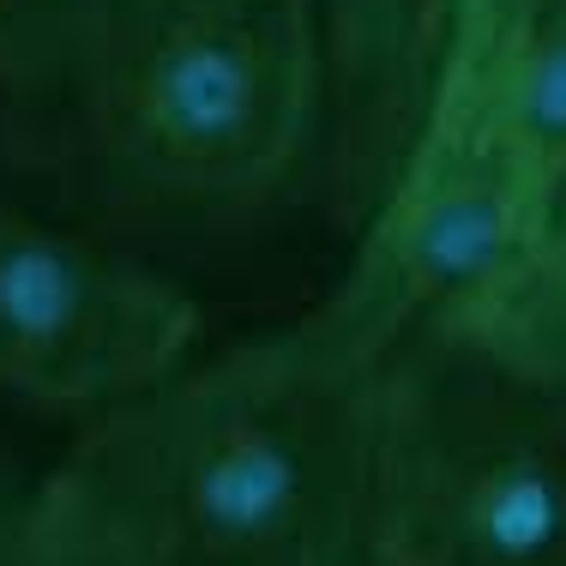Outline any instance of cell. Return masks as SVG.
Instances as JSON below:
<instances>
[{"label":"cell","mask_w":566,"mask_h":566,"mask_svg":"<svg viewBox=\"0 0 566 566\" xmlns=\"http://www.w3.org/2000/svg\"><path fill=\"white\" fill-rule=\"evenodd\" d=\"M374 374L302 314L85 422L19 501L85 566H368Z\"/></svg>","instance_id":"1"},{"label":"cell","mask_w":566,"mask_h":566,"mask_svg":"<svg viewBox=\"0 0 566 566\" xmlns=\"http://www.w3.org/2000/svg\"><path fill=\"white\" fill-rule=\"evenodd\" d=\"M55 115L133 199L260 206L326 157L319 0H109Z\"/></svg>","instance_id":"2"},{"label":"cell","mask_w":566,"mask_h":566,"mask_svg":"<svg viewBox=\"0 0 566 566\" xmlns=\"http://www.w3.org/2000/svg\"><path fill=\"white\" fill-rule=\"evenodd\" d=\"M548 169L531 0H458L428 109L307 319L374 361L440 326L543 241Z\"/></svg>","instance_id":"3"},{"label":"cell","mask_w":566,"mask_h":566,"mask_svg":"<svg viewBox=\"0 0 566 566\" xmlns=\"http://www.w3.org/2000/svg\"><path fill=\"white\" fill-rule=\"evenodd\" d=\"M368 566H566V398L440 326L386 349Z\"/></svg>","instance_id":"4"},{"label":"cell","mask_w":566,"mask_h":566,"mask_svg":"<svg viewBox=\"0 0 566 566\" xmlns=\"http://www.w3.org/2000/svg\"><path fill=\"white\" fill-rule=\"evenodd\" d=\"M199 338L175 277L0 199V392L97 422L181 374Z\"/></svg>","instance_id":"5"},{"label":"cell","mask_w":566,"mask_h":566,"mask_svg":"<svg viewBox=\"0 0 566 566\" xmlns=\"http://www.w3.org/2000/svg\"><path fill=\"white\" fill-rule=\"evenodd\" d=\"M458 0H319L326 36V169L361 229L428 109Z\"/></svg>","instance_id":"6"},{"label":"cell","mask_w":566,"mask_h":566,"mask_svg":"<svg viewBox=\"0 0 566 566\" xmlns=\"http://www.w3.org/2000/svg\"><path fill=\"white\" fill-rule=\"evenodd\" d=\"M440 332L464 338L494 368L566 398V253L531 248L506 277L440 319Z\"/></svg>","instance_id":"7"},{"label":"cell","mask_w":566,"mask_h":566,"mask_svg":"<svg viewBox=\"0 0 566 566\" xmlns=\"http://www.w3.org/2000/svg\"><path fill=\"white\" fill-rule=\"evenodd\" d=\"M109 0H0V103L49 120Z\"/></svg>","instance_id":"8"},{"label":"cell","mask_w":566,"mask_h":566,"mask_svg":"<svg viewBox=\"0 0 566 566\" xmlns=\"http://www.w3.org/2000/svg\"><path fill=\"white\" fill-rule=\"evenodd\" d=\"M0 566H85V560L66 555L55 536L36 531V518L24 512L19 489H7V501H0Z\"/></svg>","instance_id":"9"},{"label":"cell","mask_w":566,"mask_h":566,"mask_svg":"<svg viewBox=\"0 0 566 566\" xmlns=\"http://www.w3.org/2000/svg\"><path fill=\"white\" fill-rule=\"evenodd\" d=\"M536 248H560L566 253V151L548 169V193H543V241Z\"/></svg>","instance_id":"10"},{"label":"cell","mask_w":566,"mask_h":566,"mask_svg":"<svg viewBox=\"0 0 566 566\" xmlns=\"http://www.w3.org/2000/svg\"><path fill=\"white\" fill-rule=\"evenodd\" d=\"M0 501H7V482H0Z\"/></svg>","instance_id":"11"}]
</instances>
